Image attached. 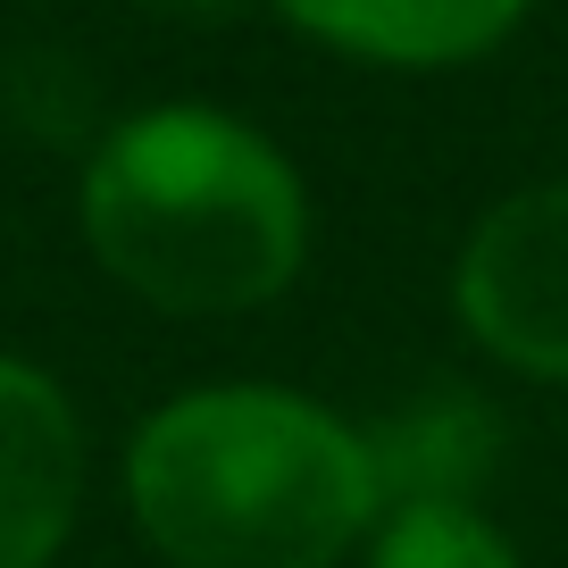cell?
<instances>
[{"instance_id": "obj_1", "label": "cell", "mask_w": 568, "mask_h": 568, "mask_svg": "<svg viewBox=\"0 0 568 568\" xmlns=\"http://www.w3.org/2000/svg\"><path fill=\"white\" fill-rule=\"evenodd\" d=\"M125 510L168 568H335L368 544V426L284 385H201L125 444Z\"/></svg>"}, {"instance_id": "obj_2", "label": "cell", "mask_w": 568, "mask_h": 568, "mask_svg": "<svg viewBox=\"0 0 568 568\" xmlns=\"http://www.w3.org/2000/svg\"><path fill=\"white\" fill-rule=\"evenodd\" d=\"M84 251L168 318L267 310L310 260V193L260 125L226 109H142L84 151Z\"/></svg>"}, {"instance_id": "obj_3", "label": "cell", "mask_w": 568, "mask_h": 568, "mask_svg": "<svg viewBox=\"0 0 568 568\" xmlns=\"http://www.w3.org/2000/svg\"><path fill=\"white\" fill-rule=\"evenodd\" d=\"M468 343L535 385H568V176L518 184L468 226L452 260Z\"/></svg>"}, {"instance_id": "obj_4", "label": "cell", "mask_w": 568, "mask_h": 568, "mask_svg": "<svg viewBox=\"0 0 568 568\" xmlns=\"http://www.w3.org/2000/svg\"><path fill=\"white\" fill-rule=\"evenodd\" d=\"M84 418L68 385L0 352V568H51L84 518Z\"/></svg>"}, {"instance_id": "obj_5", "label": "cell", "mask_w": 568, "mask_h": 568, "mask_svg": "<svg viewBox=\"0 0 568 568\" xmlns=\"http://www.w3.org/2000/svg\"><path fill=\"white\" fill-rule=\"evenodd\" d=\"M293 34L359 68H468L518 34L535 0H267Z\"/></svg>"}, {"instance_id": "obj_6", "label": "cell", "mask_w": 568, "mask_h": 568, "mask_svg": "<svg viewBox=\"0 0 568 568\" xmlns=\"http://www.w3.org/2000/svg\"><path fill=\"white\" fill-rule=\"evenodd\" d=\"M376 494L385 510H418V501H477V485L501 460V409L477 402L460 385H435L418 402H402L368 435Z\"/></svg>"}, {"instance_id": "obj_7", "label": "cell", "mask_w": 568, "mask_h": 568, "mask_svg": "<svg viewBox=\"0 0 568 568\" xmlns=\"http://www.w3.org/2000/svg\"><path fill=\"white\" fill-rule=\"evenodd\" d=\"M0 118L26 142H51V151H92L109 134L92 68L75 51H59V42H26V51L0 59Z\"/></svg>"}, {"instance_id": "obj_8", "label": "cell", "mask_w": 568, "mask_h": 568, "mask_svg": "<svg viewBox=\"0 0 568 568\" xmlns=\"http://www.w3.org/2000/svg\"><path fill=\"white\" fill-rule=\"evenodd\" d=\"M368 568H518V551L477 501H418L376 518Z\"/></svg>"}, {"instance_id": "obj_9", "label": "cell", "mask_w": 568, "mask_h": 568, "mask_svg": "<svg viewBox=\"0 0 568 568\" xmlns=\"http://www.w3.org/2000/svg\"><path fill=\"white\" fill-rule=\"evenodd\" d=\"M134 9H151V18H168V26H243L267 0H134Z\"/></svg>"}]
</instances>
